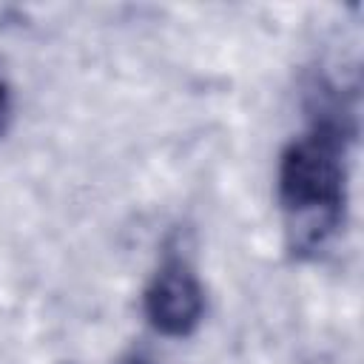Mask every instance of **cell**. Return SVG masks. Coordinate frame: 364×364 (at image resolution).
Returning <instances> with one entry per match:
<instances>
[{
  "label": "cell",
  "mask_w": 364,
  "mask_h": 364,
  "mask_svg": "<svg viewBox=\"0 0 364 364\" xmlns=\"http://www.w3.org/2000/svg\"><path fill=\"white\" fill-rule=\"evenodd\" d=\"M350 114L318 105L313 131L293 139L279 159V205L287 247L299 259L318 256L344 228Z\"/></svg>",
  "instance_id": "1"
},
{
  "label": "cell",
  "mask_w": 364,
  "mask_h": 364,
  "mask_svg": "<svg viewBox=\"0 0 364 364\" xmlns=\"http://www.w3.org/2000/svg\"><path fill=\"white\" fill-rule=\"evenodd\" d=\"M145 316L151 327L168 338L191 336L205 316V290L196 273L179 262H165L145 290Z\"/></svg>",
  "instance_id": "2"
},
{
  "label": "cell",
  "mask_w": 364,
  "mask_h": 364,
  "mask_svg": "<svg viewBox=\"0 0 364 364\" xmlns=\"http://www.w3.org/2000/svg\"><path fill=\"white\" fill-rule=\"evenodd\" d=\"M9 119H11V97H9V88H6V82L0 80V134L6 131Z\"/></svg>",
  "instance_id": "3"
},
{
  "label": "cell",
  "mask_w": 364,
  "mask_h": 364,
  "mask_svg": "<svg viewBox=\"0 0 364 364\" xmlns=\"http://www.w3.org/2000/svg\"><path fill=\"white\" fill-rule=\"evenodd\" d=\"M119 364H154V361H148V358H142V355H131V358H125V361H119Z\"/></svg>",
  "instance_id": "4"
}]
</instances>
